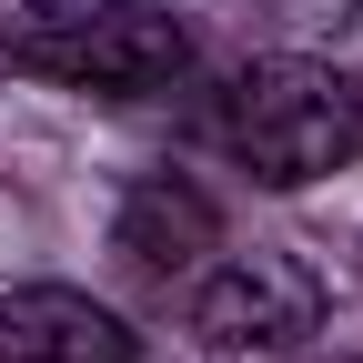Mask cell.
<instances>
[{"label":"cell","mask_w":363,"mask_h":363,"mask_svg":"<svg viewBox=\"0 0 363 363\" xmlns=\"http://www.w3.org/2000/svg\"><path fill=\"white\" fill-rule=\"evenodd\" d=\"M0 61L91 101H152L192 81V30L162 0H0Z\"/></svg>","instance_id":"obj_1"},{"label":"cell","mask_w":363,"mask_h":363,"mask_svg":"<svg viewBox=\"0 0 363 363\" xmlns=\"http://www.w3.org/2000/svg\"><path fill=\"white\" fill-rule=\"evenodd\" d=\"M222 142L252 182L272 192H303L363 152V81L333 61H303V51H272L252 71H233L222 91Z\"/></svg>","instance_id":"obj_2"},{"label":"cell","mask_w":363,"mask_h":363,"mask_svg":"<svg viewBox=\"0 0 363 363\" xmlns=\"http://www.w3.org/2000/svg\"><path fill=\"white\" fill-rule=\"evenodd\" d=\"M313 333H323V272L303 252L252 242V252H212L192 272V343L272 363V353H303Z\"/></svg>","instance_id":"obj_3"},{"label":"cell","mask_w":363,"mask_h":363,"mask_svg":"<svg viewBox=\"0 0 363 363\" xmlns=\"http://www.w3.org/2000/svg\"><path fill=\"white\" fill-rule=\"evenodd\" d=\"M111 252L142 272V283H192L222 252V202L192 172H131L111 202Z\"/></svg>","instance_id":"obj_4"},{"label":"cell","mask_w":363,"mask_h":363,"mask_svg":"<svg viewBox=\"0 0 363 363\" xmlns=\"http://www.w3.org/2000/svg\"><path fill=\"white\" fill-rule=\"evenodd\" d=\"M0 363H142V333L71 283L0 293Z\"/></svg>","instance_id":"obj_5"},{"label":"cell","mask_w":363,"mask_h":363,"mask_svg":"<svg viewBox=\"0 0 363 363\" xmlns=\"http://www.w3.org/2000/svg\"><path fill=\"white\" fill-rule=\"evenodd\" d=\"M272 363H283V353H272ZM343 363H363V353H343Z\"/></svg>","instance_id":"obj_6"},{"label":"cell","mask_w":363,"mask_h":363,"mask_svg":"<svg viewBox=\"0 0 363 363\" xmlns=\"http://www.w3.org/2000/svg\"><path fill=\"white\" fill-rule=\"evenodd\" d=\"M353 272H363V242H353Z\"/></svg>","instance_id":"obj_7"}]
</instances>
